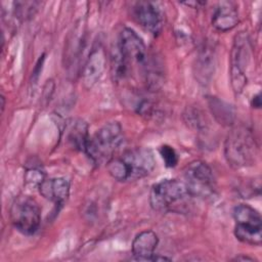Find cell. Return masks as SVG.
I'll list each match as a JSON object with an SVG mask.
<instances>
[{"label": "cell", "mask_w": 262, "mask_h": 262, "mask_svg": "<svg viewBox=\"0 0 262 262\" xmlns=\"http://www.w3.org/2000/svg\"><path fill=\"white\" fill-rule=\"evenodd\" d=\"M152 151L145 147H134L126 150L121 157H113L106 168L110 175L118 181L137 180L147 176L155 168Z\"/></svg>", "instance_id": "6da1fadb"}, {"label": "cell", "mask_w": 262, "mask_h": 262, "mask_svg": "<svg viewBox=\"0 0 262 262\" xmlns=\"http://www.w3.org/2000/svg\"><path fill=\"white\" fill-rule=\"evenodd\" d=\"M191 198L183 181L163 179L151 186L149 204L158 212L182 213L187 210Z\"/></svg>", "instance_id": "7a4b0ae2"}, {"label": "cell", "mask_w": 262, "mask_h": 262, "mask_svg": "<svg viewBox=\"0 0 262 262\" xmlns=\"http://www.w3.org/2000/svg\"><path fill=\"white\" fill-rule=\"evenodd\" d=\"M224 155L228 165L234 169L255 165L258 146L252 132L243 126L233 128L226 137Z\"/></svg>", "instance_id": "3957f363"}, {"label": "cell", "mask_w": 262, "mask_h": 262, "mask_svg": "<svg viewBox=\"0 0 262 262\" xmlns=\"http://www.w3.org/2000/svg\"><path fill=\"white\" fill-rule=\"evenodd\" d=\"M123 140L122 126L118 122L106 123L93 136L89 137L85 154L95 164L107 163Z\"/></svg>", "instance_id": "277c9868"}, {"label": "cell", "mask_w": 262, "mask_h": 262, "mask_svg": "<svg viewBox=\"0 0 262 262\" xmlns=\"http://www.w3.org/2000/svg\"><path fill=\"white\" fill-rule=\"evenodd\" d=\"M235 237L249 245L260 246L262 242V219L253 207L241 204L233 209Z\"/></svg>", "instance_id": "5b68a950"}, {"label": "cell", "mask_w": 262, "mask_h": 262, "mask_svg": "<svg viewBox=\"0 0 262 262\" xmlns=\"http://www.w3.org/2000/svg\"><path fill=\"white\" fill-rule=\"evenodd\" d=\"M10 219L19 232L26 235H33L40 226V207L34 199L28 195H19L11 205Z\"/></svg>", "instance_id": "8992f818"}, {"label": "cell", "mask_w": 262, "mask_h": 262, "mask_svg": "<svg viewBox=\"0 0 262 262\" xmlns=\"http://www.w3.org/2000/svg\"><path fill=\"white\" fill-rule=\"evenodd\" d=\"M250 42L244 32L237 34L230 53V82L235 93H241L247 84V69L250 63Z\"/></svg>", "instance_id": "52a82bcc"}, {"label": "cell", "mask_w": 262, "mask_h": 262, "mask_svg": "<svg viewBox=\"0 0 262 262\" xmlns=\"http://www.w3.org/2000/svg\"><path fill=\"white\" fill-rule=\"evenodd\" d=\"M193 196L208 198L215 192V178L212 169L203 161H194L184 170L183 181Z\"/></svg>", "instance_id": "ba28073f"}, {"label": "cell", "mask_w": 262, "mask_h": 262, "mask_svg": "<svg viewBox=\"0 0 262 262\" xmlns=\"http://www.w3.org/2000/svg\"><path fill=\"white\" fill-rule=\"evenodd\" d=\"M118 49L122 54L127 67L135 64L147 70V49L142 39L130 28H124L119 36Z\"/></svg>", "instance_id": "9c48e42d"}, {"label": "cell", "mask_w": 262, "mask_h": 262, "mask_svg": "<svg viewBox=\"0 0 262 262\" xmlns=\"http://www.w3.org/2000/svg\"><path fill=\"white\" fill-rule=\"evenodd\" d=\"M133 17L146 31L158 34L162 29V15L159 8L151 2L138 1L132 8Z\"/></svg>", "instance_id": "30bf717a"}, {"label": "cell", "mask_w": 262, "mask_h": 262, "mask_svg": "<svg viewBox=\"0 0 262 262\" xmlns=\"http://www.w3.org/2000/svg\"><path fill=\"white\" fill-rule=\"evenodd\" d=\"M104 67L105 54L102 47L97 45L91 50L82 71L83 84L86 88H91L96 84L104 71Z\"/></svg>", "instance_id": "8fae6325"}, {"label": "cell", "mask_w": 262, "mask_h": 262, "mask_svg": "<svg viewBox=\"0 0 262 262\" xmlns=\"http://www.w3.org/2000/svg\"><path fill=\"white\" fill-rule=\"evenodd\" d=\"M159 237L152 230L139 232L132 242V254L139 261H154Z\"/></svg>", "instance_id": "7c38bea8"}, {"label": "cell", "mask_w": 262, "mask_h": 262, "mask_svg": "<svg viewBox=\"0 0 262 262\" xmlns=\"http://www.w3.org/2000/svg\"><path fill=\"white\" fill-rule=\"evenodd\" d=\"M38 188L44 199L58 206H61L67 201L70 193V183L62 177L45 179Z\"/></svg>", "instance_id": "4fadbf2b"}, {"label": "cell", "mask_w": 262, "mask_h": 262, "mask_svg": "<svg viewBox=\"0 0 262 262\" xmlns=\"http://www.w3.org/2000/svg\"><path fill=\"white\" fill-rule=\"evenodd\" d=\"M238 24V14L235 6L231 2H220L212 17V26L219 32L232 30Z\"/></svg>", "instance_id": "5bb4252c"}, {"label": "cell", "mask_w": 262, "mask_h": 262, "mask_svg": "<svg viewBox=\"0 0 262 262\" xmlns=\"http://www.w3.org/2000/svg\"><path fill=\"white\" fill-rule=\"evenodd\" d=\"M68 142L76 149L85 152L89 140L88 125L81 119H72L66 126Z\"/></svg>", "instance_id": "9a60e30c"}, {"label": "cell", "mask_w": 262, "mask_h": 262, "mask_svg": "<svg viewBox=\"0 0 262 262\" xmlns=\"http://www.w3.org/2000/svg\"><path fill=\"white\" fill-rule=\"evenodd\" d=\"M208 104L217 122L223 126H230L233 124L234 111L230 104L213 96L208 98Z\"/></svg>", "instance_id": "2e32d148"}, {"label": "cell", "mask_w": 262, "mask_h": 262, "mask_svg": "<svg viewBox=\"0 0 262 262\" xmlns=\"http://www.w3.org/2000/svg\"><path fill=\"white\" fill-rule=\"evenodd\" d=\"M210 50L204 48L196 61V74L201 83H207L214 72V58Z\"/></svg>", "instance_id": "e0dca14e"}, {"label": "cell", "mask_w": 262, "mask_h": 262, "mask_svg": "<svg viewBox=\"0 0 262 262\" xmlns=\"http://www.w3.org/2000/svg\"><path fill=\"white\" fill-rule=\"evenodd\" d=\"M39 2L35 1H17L14 2V12L17 17L27 19L34 16L38 9Z\"/></svg>", "instance_id": "ac0fdd59"}, {"label": "cell", "mask_w": 262, "mask_h": 262, "mask_svg": "<svg viewBox=\"0 0 262 262\" xmlns=\"http://www.w3.org/2000/svg\"><path fill=\"white\" fill-rule=\"evenodd\" d=\"M159 151H160V155H161L166 167L173 168L177 165L178 155L172 146L164 144L159 148Z\"/></svg>", "instance_id": "d6986e66"}, {"label": "cell", "mask_w": 262, "mask_h": 262, "mask_svg": "<svg viewBox=\"0 0 262 262\" xmlns=\"http://www.w3.org/2000/svg\"><path fill=\"white\" fill-rule=\"evenodd\" d=\"M25 180H26L27 184L39 186L45 180V175L41 169L32 167L27 170L26 175H25Z\"/></svg>", "instance_id": "ffe728a7"}, {"label": "cell", "mask_w": 262, "mask_h": 262, "mask_svg": "<svg viewBox=\"0 0 262 262\" xmlns=\"http://www.w3.org/2000/svg\"><path fill=\"white\" fill-rule=\"evenodd\" d=\"M252 105L253 107H256V108H260L261 106V98H260V93H257L256 95L253 96V99H252Z\"/></svg>", "instance_id": "44dd1931"}, {"label": "cell", "mask_w": 262, "mask_h": 262, "mask_svg": "<svg viewBox=\"0 0 262 262\" xmlns=\"http://www.w3.org/2000/svg\"><path fill=\"white\" fill-rule=\"evenodd\" d=\"M233 260H235V261H254V259L253 258H250V257H248V256H243V255H241V256H236Z\"/></svg>", "instance_id": "7402d4cb"}]
</instances>
